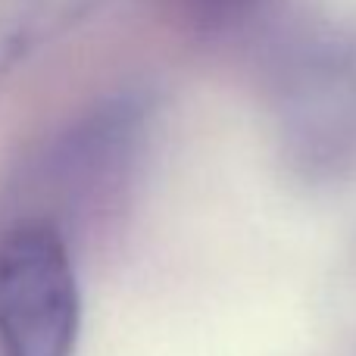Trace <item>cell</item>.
Segmentation results:
<instances>
[{"label":"cell","instance_id":"3957f363","mask_svg":"<svg viewBox=\"0 0 356 356\" xmlns=\"http://www.w3.org/2000/svg\"><path fill=\"white\" fill-rule=\"evenodd\" d=\"M150 131V104L141 94H119L94 106L56 141L47 178L69 213H94L113 203L131 181Z\"/></svg>","mask_w":356,"mask_h":356},{"label":"cell","instance_id":"8992f818","mask_svg":"<svg viewBox=\"0 0 356 356\" xmlns=\"http://www.w3.org/2000/svg\"><path fill=\"white\" fill-rule=\"evenodd\" d=\"M60 3H63V10L69 13V22H72V25H79L81 19H85L88 13H94V10H97V6L104 3V0H60Z\"/></svg>","mask_w":356,"mask_h":356},{"label":"cell","instance_id":"7a4b0ae2","mask_svg":"<svg viewBox=\"0 0 356 356\" xmlns=\"http://www.w3.org/2000/svg\"><path fill=\"white\" fill-rule=\"evenodd\" d=\"M81 297L63 228L29 216L0 234V353L72 356Z\"/></svg>","mask_w":356,"mask_h":356},{"label":"cell","instance_id":"277c9868","mask_svg":"<svg viewBox=\"0 0 356 356\" xmlns=\"http://www.w3.org/2000/svg\"><path fill=\"white\" fill-rule=\"evenodd\" d=\"M69 31L56 0H0V79Z\"/></svg>","mask_w":356,"mask_h":356},{"label":"cell","instance_id":"5b68a950","mask_svg":"<svg viewBox=\"0 0 356 356\" xmlns=\"http://www.w3.org/2000/svg\"><path fill=\"white\" fill-rule=\"evenodd\" d=\"M166 10L188 35L228 41L257 31L272 16L275 0H166Z\"/></svg>","mask_w":356,"mask_h":356},{"label":"cell","instance_id":"6da1fadb","mask_svg":"<svg viewBox=\"0 0 356 356\" xmlns=\"http://www.w3.org/2000/svg\"><path fill=\"white\" fill-rule=\"evenodd\" d=\"M272 125L297 181L332 188L356 178V22H309L272 50Z\"/></svg>","mask_w":356,"mask_h":356}]
</instances>
